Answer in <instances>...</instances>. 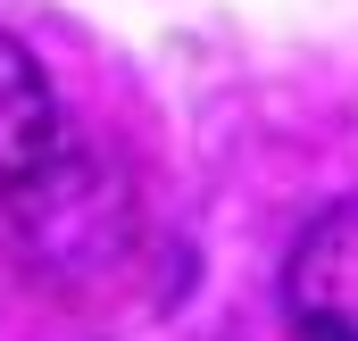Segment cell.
Instances as JSON below:
<instances>
[{
	"mask_svg": "<svg viewBox=\"0 0 358 341\" xmlns=\"http://www.w3.org/2000/svg\"><path fill=\"white\" fill-rule=\"evenodd\" d=\"M8 217H17V258L50 283H92L134 250V191L67 142L8 191Z\"/></svg>",
	"mask_w": 358,
	"mask_h": 341,
	"instance_id": "6da1fadb",
	"label": "cell"
},
{
	"mask_svg": "<svg viewBox=\"0 0 358 341\" xmlns=\"http://www.w3.org/2000/svg\"><path fill=\"white\" fill-rule=\"evenodd\" d=\"M283 317L300 341H358V200H334L283 250Z\"/></svg>",
	"mask_w": 358,
	"mask_h": 341,
	"instance_id": "7a4b0ae2",
	"label": "cell"
},
{
	"mask_svg": "<svg viewBox=\"0 0 358 341\" xmlns=\"http://www.w3.org/2000/svg\"><path fill=\"white\" fill-rule=\"evenodd\" d=\"M59 142H67V117H59V92L42 75V59L17 34H0V200L42 167Z\"/></svg>",
	"mask_w": 358,
	"mask_h": 341,
	"instance_id": "3957f363",
	"label": "cell"
}]
</instances>
